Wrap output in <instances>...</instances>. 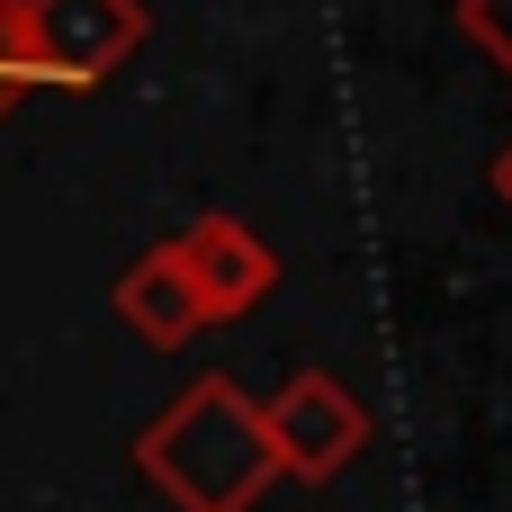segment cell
I'll return each instance as SVG.
<instances>
[{
    "label": "cell",
    "instance_id": "52a82bcc",
    "mask_svg": "<svg viewBox=\"0 0 512 512\" xmlns=\"http://www.w3.org/2000/svg\"><path fill=\"white\" fill-rule=\"evenodd\" d=\"M27 99V72H18V54H9V0H0V117Z\"/></svg>",
    "mask_w": 512,
    "mask_h": 512
},
{
    "label": "cell",
    "instance_id": "3957f363",
    "mask_svg": "<svg viewBox=\"0 0 512 512\" xmlns=\"http://www.w3.org/2000/svg\"><path fill=\"white\" fill-rule=\"evenodd\" d=\"M261 432H270V450H279V477H306V486H324V477H342L360 450H369V405L333 378V369H297V378H279V396H261Z\"/></svg>",
    "mask_w": 512,
    "mask_h": 512
},
{
    "label": "cell",
    "instance_id": "5b68a950",
    "mask_svg": "<svg viewBox=\"0 0 512 512\" xmlns=\"http://www.w3.org/2000/svg\"><path fill=\"white\" fill-rule=\"evenodd\" d=\"M108 306H117V324H126L144 351H180V342H198V333H207V315H198V297H189V279H180L171 243L135 252V261L117 270Z\"/></svg>",
    "mask_w": 512,
    "mask_h": 512
},
{
    "label": "cell",
    "instance_id": "7a4b0ae2",
    "mask_svg": "<svg viewBox=\"0 0 512 512\" xmlns=\"http://www.w3.org/2000/svg\"><path fill=\"white\" fill-rule=\"evenodd\" d=\"M153 36L144 0H9V54L27 90H99Z\"/></svg>",
    "mask_w": 512,
    "mask_h": 512
},
{
    "label": "cell",
    "instance_id": "277c9868",
    "mask_svg": "<svg viewBox=\"0 0 512 512\" xmlns=\"http://www.w3.org/2000/svg\"><path fill=\"white\" fill-rule=\"evenodd\" d=\"M171 261H180V279H189V297H198L207 324H243V315H261L270 288H279V252H270L243 216H225V207L189 216V225L171 234Z\"/></svg>",
    "mask_w": 512,
    "mask_h": 512
},
{
    "label": "cell",
    "instance_id": "8992f818",
    "mask_svg": "<svg viewBox=\"0 0 512 512\" xmlns=\"http://www.w3.org/2000/svg\"><path fill=\"white\" fill-rule=\"evenodd\" d=\"M459 36L512 81V0H459Z\"/></svg>",
    "mask_w": 512,
    "mask_h": 512
},
{
    "label": "cell",
    "instance_id": "6da1fadb",
    "mask_svg": "<svg viewBox=\"0 0 512 512\" xmlns=\"http://www.w3.org/2000/svg\"><path fill=\"white\" fill-rule=\"evenodd\" d=\"M135 477L171 512H252L279 486V450L261 432V405L225 378L198 369L144 432H135Z\"/></svg>",
    "mask_w": 512,
    "mask_h": 512
},
{
    "label": "cell",
    "instance_id": "ba28073f",
    "mask_svg": "<svg viewBox=\"0 0 512 512\" xmlns=\"http://www.w3.org/2000/svg\"><path fill=\"white\" fill-rule=\"evenodd\" d=\"M486 180H495V198L512 207V135H504V153H495V171H486Z\"/></svg>",
    "mask_w": 512,
    "mask_h": 512
}]
</instances>
